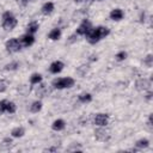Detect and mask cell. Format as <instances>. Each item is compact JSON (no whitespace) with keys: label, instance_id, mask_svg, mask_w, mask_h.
I'll use <instances>...</instances> for the list:
<instances>
[{"label":"cell","instance_id":"cell-26","mask_svg":"<svg viewBox=\"0 0 153 153\" xmlns=\"http://www.w3.org/2000/svg\"><path fill=\"white\" fill-rule=\"evenodd\" d=\"M38 85H39V86H38V88L36 90V93H37L38 96L43 97V94H44V91H45V85H43L42 82H39Z\"/></svg>","mask_w":153,"mask_h":153},{"label":"cell","instance_id":"cell-36","mask_svg":"<svg viewBox=\"0 0 153 153\" xmlns=\"http://www.w3.org/2000/svg\"><path fill=\"white\" fill-rule=\"evenodd\" d=\"M0 114H1V112H0Z\"/></svg>","mask_w":153,"mask_h":153},{"label":"cell","instance_id":"cell-4","mask_svg":"<svg viewBox=\"0 0 153 153\" xmlns=\"http://www.w3.org/2000/svg\"><path fill=\"white\" fill-rule=\"evenodd\" d=\"M111 137V133L106 127H98L94 130V139L100 142H106Z\"/></svg>","mask_w":153,"mask_h":153},{"label":"cell","instance_id":"cell-6","mask_svg":"<svg viewBox=\"0 0 153 153\" xmlns=\"http://www.w3.org/2000/svg\"><path fill=\"white\" fill-rule=\"evenodd\" d=\"M5 48H6V50H7L8 53H11V54L18 53V51L22 49V44H20V42H19V38L13 37V38L7 39V41L5 42Z\"/></svg>","mask_w":153,"mask_h":153},{"label":"cell","instance_id":"cell-19","mask_svg":"<svg viewBox=\"0 0 153 153\" xmlns=\"http://www.w3.org/2000/svg\"><path fill=\"white\" fill-rule=\"evenodd\" d=\"M39 29V24L37 22H30L27 25H26V32L27 33H31V35H35Z\"/></svg>","mask_w":153,"mask_h":153},{"label":"cell","instance_id":"cell-5","mask_svg":"<svg viewBox=\"0 0 153 153\" xmlns=\"http://www.w3.org/2000/svg\"><path fill=\"white\" fill-rule=\"evenodd\" d=\"M92 23L88 20V19H86V18H84L82 19V22L79 24V26L76 27V30H75V33L78 35V36H87L88 33H90V31L92 30Z\"/></svg>","mask_w":153,"mask_h":153},{"label":"cell","instance_id":"cell-15","mask_svg":"<svg viewBox=\"0 0 153 153\" xmlns=\"http://www.w3.org/2000/svg\"><path fill=\"white\" fill-rule=\"evenodd\" d=\"M61 29L60 27H54V29H51L50 31H49V33H48V38L50 39V41H59L60 39V37H61Z\"/></svg>","mask_w":153,"mask_h":153},{"label":"cell","instance_id":"cell-7","mask_svg":"<svg viewBox=\"0 0 153 153\" xmlns=\"http://www.w3.org/2000/svg\"><path fill=\"white\" fill-rule=\"evenodd\" d=\"M109 120H110V116L108 114H104V112H99V114H96L94 117H93V123L97 126V127H106L109 124Z\"/></svg>","mask_w":153,"mask_h":153},{"label":"cell","instance_id":"cell-13","mask_svg":"<svg viewBox=\"0 0 153 153\" xmlns=\"http://www.w3.org/2000/svg\"><path fill=\"white\" fill-rule=\"evenodd\" d=\"M66 128V122L62 118H57L51 123V129L54 131H61Z\"/></svg>","mask_w":153,"mask_h":153},{"label":"cell","instance_id":"cell-14","mask_svg":"<svg viewBox=\"0 0 153 153\" xmlns=\"http://www.w3.org/2000/svg\"><path fill=\"white\" fill-rule=\"evenodd\" d=\"M25 135V128L24 127H14L12 130H11V136L13 139H19V137H23Z\"/></svg>","mask_w":153,"mask_h":153},{"label":"cell","instance_id":"cell-22","mask_svg":"<svg viewBox=\"0 0 153 153\" xmlns=\"http://www.w3.org/2000/svg\"><path fill=\"white\" fill-rule=\"evenodd\" d=\"M17 111V105L14 102H11V100H7L6 103V108H5V112L7 114H14Z\"/></svg>","mask_w":153,"mask_h":153},{"label":"cell","instance_id":"cell-10","mask_svg":"<svg viewBox=\"0 0 153 153\" xmlns=\"http://www.w3.org/2000/svg\"><path fill=\"white\" fill-rule=\"evenodd\" d=\"M63 67H65V63H63L62 61H60V60H56V61H54V62L50 63V66H49V72H50L51 74H59V73L62 72Z\"/></svg>","mask_w":153,"mask_h":153},{"label":"cell","instance_id":"cell-34","mask_svg":"<svg viewBox=\"0 0 153 153\" xmlns=\"http://www.w3.org/2000/svg\"><path fill=\"white\" fill-rule=\"evenodd\" d=\"M81 1H85V0H75V2H81Z\"/></svg>","mask_w":153,"mask_h":153},{"label":"cell","instance_id":"cell-31","mask_svg":"<svg viewBox=\"0 0 153 153\" xmlns=\"http://www.w3.org/2000/svg\"><path fill=\"white\" fill-rule=\"evenodd\" d=\"M44 152H57V147H49V148H45Z\"/></svg>","mask_w":153,"mask_h":153},{"label":"cell","instance_id":"cell-12","mask_svg":"<svg viewBox=\"0 0 153 153\" xmlns=\"http://www.w3.org/2000/svg\"><path fill=\"white\" fill-rule=\"evenodd\" d=\"M54 10H55V5H54V2H51V1L44 2V4L42 5V7H41V12H42V14H44V16L51 14Z\"/></svg>","mask_w":153,"mask_h":153},{"label":"cell","instance_id":"cell-11","mask_svg":"<svg viewBox=\"0 0 153 153\" xmlns=\"http://www.w3.org/2000/svg\"><path fill=\"white\" fill-rule=\"evenodd\" d=\"M123 17H124V12L121 8H114L109 13V18L111 20H114V22H120V20L123 19Z\"/></svg>","mask_w":153,"mask_h":153},{"label":"cell","instance_id":"cell-29","mask_svg":"<svg viewBox=\"0 0 153 153\" xmlns=\"http://www.w3.org/2000/svg\"><path fill=\"white\" fill-rule=\"evenodd\" d=\"M6 103H7V99H1L0 100V112H5V108H6Z\"/></svg>","mask_w":153,"mask_h":153},{"label":"cell","instance_id":"cell-28","mask_svg":"<svg viewBox=\"0 0 153 153\" xmlns=\"http://www.w3.org/2000/svg\"><path fill=\"white\" fill-rule=\"evenodd\" d=\"M12 143H13V141H12V136H11V137H4V139H2V142H1L2 146H7V147L12 146Z\"/></svg>","mask_w":153,"mask_h":153},{"label":"cell","instance_id":"cell-18","mask_svg":"<svg viewBox=\"0 0 153 153\" xmlns=\"http://www.w3.org/2000/svg\"><path fill=\"white\" fill-rule=\"evenodd\" d=\"M42 108H43V103L41 100H38V99L37 100H33L31 103V105H30V112L37 114V112H39L42 110Z\"/></svg>","mask_w":153,"mask_h":153},{"label":"cell","instance_id":"cell-17","mask_svg":"<svg viewBox=\"0 0 153 153\" xmlns=\"http://www.w3.org/2000/svg\"><path fill=\"white\" fill-rule=\"evenodd\" d=\"M75 72H76V74H78L79 76L84 78V76H86V74L90 72V66L86 65V63H82V65H80L79 67H76Z\"/></svg>","mask_w":153,"mask_h":153},{"label":"cell","instance_id":"cell-27","mask_svg":"<svg viewBox=\"0 0 153 153\" xmlns=\"http://www.w3.org/2000/svg\"><path fill=\"white\" fill-rule=\"evenodd\" d=\"M6 90H7V81L4 79H0V93L6 92Z\"/></svg>","mask_w":153,"mask_h":153},{"label":"cell","instance_id":"cell-33","mask_svg":"<svg viewBox=\"0 0 153 153\" xmlns=\"http://www.w3.org/2000/svg\"><path fill=\"white\" fill-rule=\"evenodd\" d=\"M140 22H141V23H143V22H145V13H143V12H142V13H141V16H140Z\"/></svg>","mask_w":153,"mask_h":153},{"label":"cell","instance_id":"cell-32","mask_svg":"<svg viewBox=\"0 0 153 153\" xmlns=\"http://www.w3.org/2000/svg\"><path fill=\"white\" fill-rule=\"evenodd\" d=\"M88 60H90V61H97V55H94V54H93V55H91Z\"/></svg>","mask_w":153,"mask_h":153},{"label":"cell","instance_id":"cell-3","mask_svg":"<svg viewBox=\"0 0 153 153\" xmlns=\"http://www.w3.org/2000/svg\"><path fill=\"white\" fill-rule=\"evenodd\" d=\"M75 84V80L71 76H63V78H56L51 81V86L56 90H66L73 87Z\"/></svg>","mask_w":153,"mask_h":153},{"label":"cell","instance_id":"cell-21","mask_svg":"<svg viewBox=\"0 0 153 153\" xmlns=\"http://www.w3.org/2000/svg\"><path fill=\"white\" fill-rule=\"evenodd\" d=\"M149 146V140L148 139H140L135 142V147L137 149H145Z\"/></svg>","mask_w":153,"mask_h":153},{"label":"cell","instance_id":"cell-24","mask_svg":"<svg viewBox=\"0 0 153 153\" xmlns=\"http://www.w3.org/2000/svg\"><path fill=\"white\" fill-rule=\"evenodd\" d=\"M127 56H128V54H127L126 50H120L118 53H116L115 60H116L117 62H122V61H124V60L127 59Z\"/></svg>","mask_w":153,"mask_h":153},{"label":"cell","instance_id":"cell-23","mask_svg":"<svg viewBox=\"0 0 153 153\" xmlns=\"http://www.w3.org/2000/svg\"><path fill=\"white\" fill-rule=\"evenodd\" d=\"M18 68H19V63L17 61H12V62L5 65V67H4V69L7 72H13V71H17Z\"/></svg>","mask_w":153,"mask_h":153},{"label":"cell","instance_id":"cell-8","mask_svg":"<svg viewBox=\"0 0 153 153\" xmlns=\"http://www.w3.org/2000/svg\"><path fill=\"white\" fill-rule=\"evenodd\" d=\"M19 42H20L22 47L29 48V47H31V45L35 43V36L31 35V33L25 32L24 35H22V36L19 37Z\"/></svg>","mask_w":153,"mask_h":153},{"label":"cell","instance_id":"cell-25","mask_svg":"<svg viewBox=\"0 0 153 153\" xmlns=\"http://www.w3.org/2000/svg\"><path fill=\"white\" fill-rule=\"evenodd\" d=\"M143 65L148 68H151L153 66V55L152 54H148L145 59H143Z\"/></svg>","mask_w":153,"mask_h":153},{"label":"cell","instance_id":"cell-1","mask_svg":"<svg viewBox=\"0 0 153 153\" xmlns=\"http://www.w3.org/2000/svg\"><path fill=\"white\" fill-rule=\"evenodd\" d=\"M109 35H110V29L106 27V26L99 25V26L92 27V30L86 36V38H87V42L90 44H97L98 42H100L105 37H108Z\"/></svg>","mask_w":153,"mask_h":153},{"label":"cell","instance_id":"cell-2","mask_svg":"<svg viewBox=\"0 0 153 153\" xmlns=\"http://www.w3.org/2000/svg\"><path fill=\"white\" fill-rule=\"evenodd\" d=\"M1 19H2L1 26H2V29L5 31H12L17 26V24H18V20L16 18V16L12 12H10V11L4 12L2 16H1Z\"/></svg>","mask_w":153,"mask_h":153},{"label":"cell","instance_id":"cell-9","mask_svg":"<svg viewBox=\"0 0 153 153\" xmlns=\"http://www.w3.org/2000/svg\"><path fill=\"white\" fill-rule=\"evenodd\" d=\"M135 88L140 92H145L147 90L151 88V80L146 79V78H141L139 80L135 81Z\"/></svg>","mask_w":153,"mask_h":153},{"label":"cell","instance_id":"cell-20","mask_svg":"<svg viewBox=\"0 0 153 153\" xmlns=\"http://www.w3.org/2000/svg\"><path fill=\"white\" fill-rule=\"evenodd\" d=\"M42 80H43V76L39 73H33L30 76V84L31 85H38L39 82H42Z\"/></svg>","mask_w":153,"mask_h":153},{"label":"cell","instance_id":"cell-16","mask_svg":"<svg viewBox=\"0 0 153 153\" xmlns=\"http://www.w3.org/2000/svg\"><path fill=\"white\" fill-rule=\"evenodd\" d=\"M78 100L82 104H87L92 102V94L90 92H81L78 94Z\"/></svg>","mask_w":153,"mask_h":153},{"label":"cell","instance_id":"cell-35","mask_svg":"<svg viewBox=\"0 0 153 153\" xmlns=\"http://www.w3.org/2000/svg\"><path fill=\"white\" fill-rule=\"evenodd\" d=\"M22 1H23V2H27L29 0H22Z\"/></svg>","mask_w":153,"mask_h":153},{"label":"cell","instance_id":"cell-30","mask_svg":"<svg viewBox=\"0 0 153 153\" xmlns=\"http://www.w3.org/2000/svg\"><path fill=\"white\" fill-rule=\"evenodd\" d=\"M145 92H146V96H145V98H146V100H148V102H149V100L152 99L153 92L151 91V88H149V90H147V91H145Z\"/></svg>","mask_w":153,"mask_h":153}]
</instances>
